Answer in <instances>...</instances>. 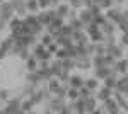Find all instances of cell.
Masks as SVG:
<instances>
[{
    "mask_svg": "<svg viewBox=\"0 0 128 114\" xmlns=\"http://www.w3.org/2000/svg\"><path fill=\"white\" fill-rule=\"evenodd\" d=\"M86 32L89 34L90 41H94V43H102V41H104V32H102V31H101V27H99L98 24H94V22L87 24Z\"/></svg>",
    "mask_w": 128,
    "mask_h": 114,
    "instance_id": "obj_1",
    "label": "cell"
},
{
    "mask_svg": "<svg viewBox=\"0 0 128 114\" xmlns=\"http://www.w3.org/2000/svg\"><path fill=\"white\" fill-rule=\"evenodd\" d=\"M4 113H22V97H10L4 107Z\"/></svg>",
    "mask_w": 128,
    "mask_h": 114,
    "instance_id": "obj_2",
    "label": "cell"
},
{
    "mask_svg": "<svg viewBox=\"0 0 128 114\" xmlns=\"http://www.w3.org/2000/svg\"><path fill=\"white\" fill-rule=\"evenodd\" d=\"M14 12H16V9H14V2L12 0H9V2H2L0 3V17L5 20H10L12 17H14Z\"/></svg>",
    "mask_w": 128,
    "mask_h": 114,
    "instance_id": "obj_3",
    "label": "cell"
},
{
    "mask_svg": "<svg viewBox=\"0 0 128 114\" xmlns=\"http://www.w3.org/2000/svg\"><path fill=\"white\" fill-rule=\"evenodd\" d=\"M55 17H58V14H56V9H46L43 10V12H40L38 14V19H40V22L43 24V26H48V24H51V20L55 19Z\"/></svg>",
    "mask_w": 128,
    "mask_h": 114,
    "instance_id": "obj_4",
    "label": "cell"
},
{
    "mask_svg": "<svg viewBox=\"0 0 128 114\" xmlns=\"http://www.w3.org/2000/svg\"><path fill=\"white\" fill-rule=\"evenodd\" d=\"M99 111L101 113H120L121 109L114 97H108L106 101H102V107H99Z\"/></svg>",
    "mask_w": 128,
    "mask_h": 114,
    "instance_id": "obj_5",
    "label": "cell"
},
{
    "mask_svg": "<svg viewBox=\"0 0 128 114\" xmlns=\"http://www.w3.org/2000/svg\"><path fill=\"white\" fill-rule=\"evenodd\" d=\"M32 55L38 58V60H51V55H53V53L48 51V48L44 46L43 43H41V44L36 43V44H34V49H32Z\"/></svg>",
    "mask_w": 128,
    "mask_h": 114,
    "instance_id": "obj_6",
    "label": "cell"
},
{
    "mask_svg": "<svg viewBox=\"0 0 128 114\" xmlns=\"http://www.w3.org/2000/svg\"><path fill=\"white\" fill-rule=\"evenodd\" d=\"M106 17L118 26V22L123 19V10L120 7H109V9H106Z\"/></svg>",
    "mask_w": 128,
    "mask_h": 114,
    "instance_id": "obj_7",
    "label": "cell"
},
{
    "mask_svg": "<svg viewBox=\"0 0 128 114\" xmlns=\"http://www.w3.org/2000/svg\"><path fill=\"white\" fill-rule=\"evenodd\" d=\"M114 73V70L113 67H101V68H94V77H98L99 80H106L109 75H113Z\"/></svg>",
    "mask_w": 128,
    "mask_h": 114,
    "instance_id": "obj_8",
    "label": "cell"
},
{
    "mask_svg": "<svg viewBox=\"0 0 128 114\" xmlns=\"http://www.w3.org/2000/svg\"><path fill=\"white\" fill-rule=\"evenodd\" d=\"M72 39H74V43L79 44V46H84V44H87V43H89V36L84 32V29H80V31H74Z\"/></svg>",
    "mask_w": 128,
    "mask_h": 114,
    "instance_id": "obj_9",
    "label": "cell"
},
{
    "mask_svg": "<svg viewBox=\"0 0 128 114\" xmlns=\"http://www.w3.org/2000/svg\"><path fill=\"white\" fill-rule=\"evenodd\" d=\"M14 2V9H16V14L19 17H24L29 10H28V2L26 0H12Z\"/></svg>",
    "mask_w": 128,
    "mask_h": 114,
    "instance_id": "obj_10",
    "label": "cell"
},
{
    "mask_svg": "<svg viewBox=\"0 0 128 114\" xmlns=\"http://www.w3.org/2000/svg\"><path fill=\"white\" fill-rule=\"evenodd\" d=\"M113 70L116 72V73H121V75H125V73H128V58L126 60H123V58H118L116 60V63L113 65Z\"/></svg>",
    "mask_w": 128,
    "mask_h": 114,
    "instance_id": "obj_11",
    "label": "cell"
},
{
    "mask_svg": "<svg viewBox=\"0 0 128 114\" xmlns=\"http://www.w3.org/2000/svg\"><path fill=\"white\" fill-rule=\"evenodd\" d=\"M92 67V56H79L77 58V68L86 72V70H90Z\"/></svg>",
    "mask_w": 128,
    "mask_h": 114,
    "instance_id": "obj_12",
    "label": "cell"
},
{
    "mask_svg": "<svg viewBox=\"0 0 128 114\" xmlns=\"http://www.w3.org/2000/svg\"><path fill=\"white\" fill-rule=\"evenodd\" d=\"M106 51H108L109 55H113L116 60H118V58H123V44H121V46L116 44V43H114V44H106Z\"/></svg>",
    "mask_w": 128,
    "mask_h": 114,
    "instance_id": "obj_13",
    "label": "cell"
},
{
    "mask_svg": "<svg viewBox=\"0 0 128 114\" xmlns=\"http://www.w3.org/2000/svg\"><path fill=\"white\" fill-rule=\"evenodd\" d=\"M116 90H120L121 94H125L128 97V77L121 75L118 78V84H116Z\"/></svg>",
    "mask_w": 128,
    "mask_h": 114,
    "instance_id": "obj_14",
    "label": "cell"
},
{
    "mask_svg": "<svg viewBox=\"0 0 128 114\" xmlns=\"http://www.w3.org/2000/svg\"><path fill=\"white\" fill-rule=\"evenodd\" d=\"M108 97H113V89H109V87H99L98 89V101H106Z\"/></svg>",
    "mask_w": 128,
    "mask_h": 114,
    "instance_id": "obj_15",
    "label": "cell"
},
{
    "mask_svg": "<svg viewBox=\"0 0 128 114\" xmlns=\"http://www.w3.org/2000/svg\"><path fill=\"white\" fill-rule=\"evenodd\" d=\"M38 73H40V77H41L43 82H48L50 78L55 77L53 70H51V65H50V67H44V68H38Z\"/></svg>",
    "mask_w": 128,
    "mask_h": 114,
    "instance_id": "obj_16",
    "label": "cell"
},
{
    "mask_svg": "<svg viewBox=\"0 0 128 114\" xmlns=\"http://www.w3.org/2000/svg\"><path fill=\"white\" fill-rule=\"evenodd\" d=\"M26 82H29V84H34V85H41V77L38 73V70H34V72H28V75H26Z\"/></svg>",
    "mask_w": 128,
    "mask_h": 114,
    "instance_id": "obj_17",
    "label": "cell"
},
{
    "mask_svg": "<svg viewBox=\"0 0 128 114\" xmlns=\"http://www.w3.org/2000/svg\"><path fill=\"white\" fill-rule=\"evenodd\" d=\"M40 67V60L34 56V55H31L28 60H26V68H28V72H34V70H38Z\"/></svg>",
    "mask_w": 128,
    "mask_h": 114,
    "instance_id": "obj_18",
    "label": "cell"
},
{
    "mask_svg": "<svg viewBox=\"0 0 128 114\" xmlns=\"http://www.w3.org/2000/svg\"><path fill=\"white\" fill-rule=\"evenodd\" d=\"M101 31L104 32V36H108V34H114V31H116V24L111 22V20L108 19L102 26H101Z\"/></svg>",
    "mask_w": 128,
    "mask_h": 114,
    "instance_id": "obj_19",
    "label": "cell"
},
{
    "mask_svg": "<svg viewBox=\"0 0 128 114\" xmlns=\"http://www.w3.org/2000/svg\"><path fill=\"white\" fill-rule=\"evenodd\" d=\"M79 17L84 20V22H86V26H87V24H90V22H92V19H94V14L90 12V9H87V7H86L84 10H80V12H79Z\"/></svg>",
    "mask_w": 128,
    "mask_h": 114,
    "instance_id": "obj_20",
    "label": "cell"
},
{
    "mask_svg": "<svg viewBox=\"0 0 128 114\" xmlns=\"http://www.w3.org/2000/svg\"><path fill=\"white\" fill-rule=\"evenodd\" d=\"M55 9H56V14H58V17H63V19H65V17H68L70 3L67 5V3H63V2H62V3H60V5H56Z\"/></svg>",
    "mask_w": 128,
    "mask_h": 114,
    "instance_id": "obj_21",
    "label": "cell"
},
{
    "mask_svg": "<svg viewBox=\"0 0 128 114\" xmlns=\"http://www.w3.org/2000/svg\"><path fill=\"white\" fill-rule=\"evenodd\" d=\"M118 73H116V72H114V73H113V75H109L108 78H106V80H104V85L106 87H109V89H113V90H114V89H116V84H118Z\"/></svg>",
    "mask_w": 128,
    "mask_h": 114,
    "instance_id": "obj_22",
    "label": "cell"
},
{
    "mask_svg": "<svg viewBox=\"0 0 128 114\" xmlns=\"http://www.w3.org/2000/svg\"><path fill=\"white\" fill-rule=\"evenodd\" d=\"M68 24L72 26V27L75 29V31H80V29H86L87 26H86V22L80 19V17H75V19H68Z\"/></svg>",
    "mask_w": 128,
    "mask_h": 114,
    "instance_id": "obj_23",
    "label": "cell"
},
{
    "mask_svg": "<svg viewBox=\"0 0 128 114\" xmlns=\"http://www.w3.org/2000/svg\"><path fill=\"white\" fill-rule=\"evenodd\" d=\"M84 85L87 87V89H90L92 92H98V89L101 87V85H99V78H98V77H94V78H87Z\"/></svg>",
    "mask_w": 128,
    "mask_h": 114,
    "instance_id": "obj_24",
    "label": "cell"
},
{
    "mask_svg": "<svg viewBox=\"0 0 128 114\" xmlns=\"http://www.w3.org/2000/svg\"><path fill=\"white\" fill-rule=\"evenodd\" d=\"M84 84H86V80H84L80 75H70V85H72V87H77V89H80Z\"/></svg>",
    "mask_w": 128,
    "mask_h": 114,
    "instance_id": "obj_25",
    "label": "cell"
},
{
    "mask_svg": "<svg viewBox=\"0 0 128 114\" xmlns=\"http://www.w3.org/2000/svg\"><path fill=\"white\" fill-rule=\"evenodd\" d=\"M20 24H22V20L19 19V15H17V17H12V19L9 20V27H10V31H19Z\"/></svg>",
    "mask_w": 128,
    "mask_h": 114,
    "instance_id": "obj_26",
    "label": "cell"
},
{
    "mask_svg": "<svg viewBox=\"0 0 128 114\" xmlns=\"http://www.w3.org/2000/svg\"><path fill=\"white\" fill-rule=\"evenodd\" d=\"M106 20H108V17H106V14L99 12V14H96V15H94V19H92V22H94V24H98L99 27H101V26H102V24H104Z\"/></svg>",
    "mask_w": 128,
    "mask_h": 114,
    "instance_id": "obj_27",
    "label": "cell"
},
{
    "mask_svg": "<svg viewBox=\"0 0 128 114\" xmlns=\"http://www.w3.org/2000/svg\"><path fill=\"white\" fill-rule=\"evenodd\" d=\"M80 94H79V89L77 87H72L70 85L68 92H67V99H70V101H75V99H79Z\"/></svg>",
    "mask_w": 128,
    "mask_h": 114,
    "instance_id": "obj_28",
    "label": "cell"
},
{
    "mask_svg": "<svg viewBox=\"0 0 128 114\" xmlns=\"http://www.w3.org/2000/svg\"><path fill=\"white\" fill-rule=\"evenodd\" d=\"M26 2H28V10H29V12H34V14H38L40 2H38V0H26Z\"/></svg>",
    "mask_w": 128,
    "mask_h": 114,
    "instance_id": "obj_29",
    "label": "cell"
},
{
    "mask_svg": "<svg viewBox=\"0 0 128 114\" xmlns=\"http://www.w3.org/2000/svg\"><path fill=\"white\" fill-rule=\"evenodd\" d=\"M74 31H75V29L72 27L70 24H63V27H62V31H60V32H62L63 36H67V38H72V34H74Z\"/></svg>",
    "mask_w": 128,
    "mask_h": 114,
    "instance_id": "obj_30",
    "label": "cell"
},
{
    "mask_svg": "<svg viewBox=\"0 0 128 114\" xmlns=\"http://www.w3.org/2000/svg\"><path fill=\"white\" fill-rule=\"evenodd\" d=\"M79 94H80V97H84V99H86V97H90V95L94 94V92H92L90 89H87L86 85H82V87L79 89Z\"/></svg>",
    "mask_w": 128,
    "mask_h": 114,
    "instance_id": "obj_31",
    "label": "cell"
},
{
    "mask_svg": "<svg viewBox=\"0 0 128 114\" xmlns=\"http://www.w3.org/2000/svg\"><path fill=\"white\" fill-rule=\"evenodd\" d=\"M32 107H34V102L31 101L29 97L26 101H22V111H32Z\"/></svg>",
    "mask_w": 128,
    "mask_h": 114,
    "instance_id": "obj_32",
    "label": "cell"
},
{
    "mask_svg": "<svg viewBox=\"0 0 128 114\" xmlns=\"http://www.w3.org/2000/svg\"><path fill=\"white\" fill-rule=\"evenodd\" d=\"M53 41H55V38H53V34H50V32H46V34L41 38V43H43L44 46H48L50 43H53Z\"/></svg>",
    "mask_w": 128,
    "mask_h": 114,
    "instance_id": "obj_33",
    "label": "cell"
},
{
    "mask_svg": "<svg viewBox=\"0 0 128 114\" xmlns=\"http://www.w3.org/2000/svg\"><path fill=\"white\" fill-rule=\"evenodd\" d=\"M10 99V92L5 89H0V102H7Z\"/></svg>",
    "mask_w": 128,
    "mask_h": 114,
    "instance_id": "obj_34",
    "label": "cell"
},
{
    "mask_svg": "<svg viewBox=\"0 0 128 114\" xmlns=\"http://www.w3.org/2000/svg\"><path fill=\"white\" fill-rule=\"evenodd\" d=\"M104 44H114L116 43V36L114 34H108V36H104V41H102Z\"/></svg>",
    "mask_w": 128,
    "mask_h": 114,
    "instance_id": "obj_35",
    "label": "cell"
},
{
    "mask_svg": "<svg viewBox=\"0 0 128 114\" xmlns=\"http://www.w3.org/2000/svg\"><path fill=\"white\" fill-rule=\"evenodd\" d=\"M55 55H56V58H60V60H65V58H68V55H67V49H65V48L58 49Z\"/></svg>",
    "mask_w": 128,
    "mask_h": 114,
    "instance_id": "obj_36",
    "label": "cell"
},
{
    "mask_svg": "<svg viewBox=\"0 0 128 114\" xmlns=\"http://www.w3.org/2000/svg\"><path fill=\"white\" fill-rule=\"evenodd\" d=\"M38 2H40L41 9H50V7H53V5H51V0H38Z\"/></svg>",
    "mask_w": 128,
    "mask_h": 114,
    "instance_id": "obj_37",
    "label": "cell"
},
{
    "mask_svg": "<svg viewBox=\"0 0 128 114\" xmlns=\"http://www.w3.org/2000/svg\"><path fill=\"white\" fill-rule=\"evenodd\" d=\"M29 56H31V55H29V51H28V48H24V49L20 51V55H19V58H20V60H28Z\"/></svg>",
    "mask_w": 128,
    "mask_h": 114,
    "instance_id": "obj_38",
    "label": "cell"
},
{
    "mask_svg": "<svg viewBox=\"0 0 128 114\" xmlns=\"http://www.w3.org/2000/svg\"><path fill=\"white\" fill-rule=\"evenodd\" d=\"M120 41H121V44H123V46H128V32H123V34H121V38H120Z\"/></svg>",
    "mask_w": 128,
    "mask_h": 114,
    "instance_id": "obj_39",
    "label": "cell"
},
{
    "mask_svg": "<svg viewBox=\"0 0 128 114\" xmlns=\"http://www.w3.org/2000/svg\"><path fill=\"white\" fill-rule=\"evenodd\" d=\"M7 55H9V51H7V49H5L4 46H0V60H4V58L7 56Z\"/></svg>",
    "mask_w": 128,
    "mask_h": 114,
    "instance_id": "obj_40",
    "label": "cell"
},
{
    "mask_svg": "<svg viewBox=\"0 0 128 114\" xmlns=\"http://www.w3.org/2000/svg\"><path fill=\"white\" fill-rule=\"evenodd\" d=\"M7 22H9V20H5V19H2V17H0V31L7 27Z\"/></svg>",
    "mask_w": 128,
    "mask_h": 114,
    "instance_id": "obj_41",
    "label": "cell"
},
{
    "mask_svg": "<svg viewBox=\"0 0 128 114\" xmlns=\"http://www.w3.org/2000/svg\"><path fill=\"white\" fill-rule=\"evenodd\" d=\"M128 0H114V5H121V3H125Z\"/></svg>",
    "mask_w": 128,
    "mask_h": 114,
    "instance_id": "obj_42",
    "label": "cell"
},
{
    "mask_svg": "<svg viewBox=\"0 0 128 114\" xmlns=\"http://www.w3.org/2000/svg\"><path fill=\"white\" fill-rule=\"evenodd\" d=\"M2 2H4V0H0V3H2Z\"/></svg>",
    "mask_w": 128,
    "mask_h": 114,
    "instance_id": "obj_43",
    "label": "cell"
},
{
    "mask_svg": "<svg viewBox=\"0 0 128 114\" xmlns=\"http://www.w3.org/2000/svg\"><path fill=\"white\" fill-rule=\"evenodd\" d=\"M125 75H126V77H128V73H125Z\"/></svg>",
    "mask_w": 128,
    "mask_h": 114,
    "instance_id": "obj_44",
    "label": "cell"
},
{
    "mask_svg": "<svg viewBox=\"0 0 128 114\" xmlns=\"http://www.w3.org/2000/svg\"><path fill=\"white\" fill-rule=\"evenodd\" d=\"M126 58H128V53H126Z\"/></svg>",
    "mask_w": 128,
    "mask_h": 114,
    "instance_id": "obj_45",
    "label": "cell"
},
{
    "mask_svg": "<svg viewBox=\"0 0 128 114\" xmlns=\"http://www.w3.org/2000/svg\"><path fill=\"white\" fill-rule=\"evenodd\" d=\"M0 43H2V39H0Z\"/></svg>",
    "mask_w": 128,
    "mask_h": 114,
    "instance_id": "obj_46",
    "label": "cell"
}]
</instances>
